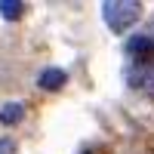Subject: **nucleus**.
<instances>
[{
    "label": "nucleus",
    "mask_w": 154,
    "mask_h": 154,
    "mask_svg": "<svg viewBox=\"0 0 154 154\" xmlns=\"http://www.w3.org/2000/svg\"><path fill=\"white\" fill-rule=\"evenodd\" d=\"M139 12H142V6L136 0H108V3H102V19L114 34H123L130 25H136Z\"/></svg>",
    "instance_id": "f257e3e1"
},
{
    "label": "nucleus",
    "mask_w": 154,
    "mask_h": 154,
    "mask_svg": "<svg viewBox=\"0 0 154 154\" xmlns=\"http://www.w3.org/2000/svg\"><path fill=\"white\" fill-rule=\"evenodd\" d=\"M133 86H139L142 93L154 96V62H139V68L133 71Z\"/></svg>",
    "instance_id": "f03ea898"
},
{
    "label": "nucleus",
    "mask_w": 154,
    "mask_h": 154,
    "mask_svg": "<svg viewBox=\"0 0 154 154\" xmlns=\"http://www.w3.org/2000/svg\"><path fill=\"white\" fill-rule=\"evenodd\" d=\"M65 80H68V74L62 71V68H46L37 83H40L43 89H62V86H65Z\"/></svg>",
    "instance_id": "7ed1b4c3"
},
{
    "label": "nucleus",
    "mask_w": 154,
    "mask_h": 154,
    "mask_svg": "<svg viewBox=\"0 0 154 154\" xmlns=\"http://www.w3.org/2000/svg\"><path fill=\"white\" fill-rule=\"evenodd\" d=\"M22 114H25V111H22L19 102H6V105L0 108V123H6V126H9V123H19Z\"/></svg>",
    "instance_id": "20e7f679"
},
{
    "label": "nucleus",
    "mask_w": 154,
    "mask_h": 154,
    "mask_svg": "<svg viewBox=\"0 0 154 154\" xmlns=\"http://www.w3.org/2000/svg\"><path fill=\"white\" fill-rule=\"evenodd\" d=\"M22 9H25L22 0H0V16L3 19H19Z\"/></svg>",
    "instance_id": "39448f33"
},
{
    "label": "nucleus",
    "mask_w": 154,
    "mask_h": 154,
    "mask_svg": "<svg viewBox=\"0 0 154 154\" xmlns=\"http://www.w3.org/2000/svg\"><path fill=\"white\" fill-rule=\"evenodd\" d=\"M0 154H16V145L9 139H0Z\"/></svg>",
    "instance_id": "423d86ee"
}]
</instances>
